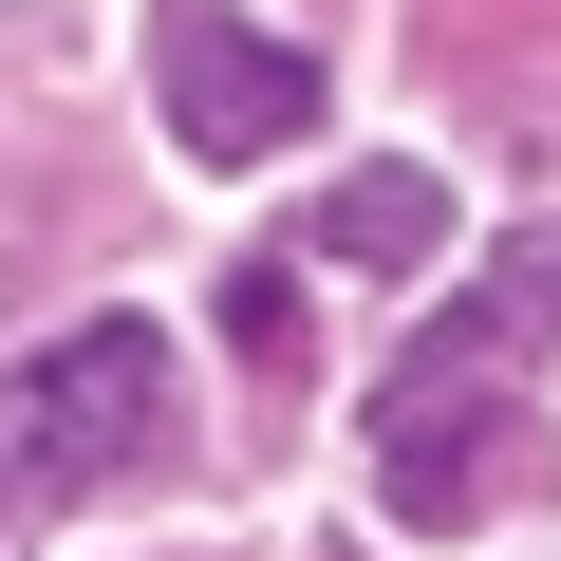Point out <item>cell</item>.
Masks as SVG:
<instances>
[{
	"mask_svg": "<svg viewBox=\"0 0 561 561\" xmlns=\"http://www.w3.org/2000/svg\"><path fill=\"white\" fill-rule=\"evenodd\" d=\"M431 243H449V187L431 169H356V187H319V225L280 262H431Z\"/></svg>",
	"mask_w": 561,
	"mask_h": 561,
	"instance_id": "obj_5",
	"label": "cell"
},
{
	"mask_svg": "<svg viewBox=\"0 0 561 561\" xmlns=\"http://www.w3.org/2000/svg\"><path fill=\"white\" fill-rule=\"evenodd\" d=\"M150 94H169L187 169H262V150L319 131V57L262 38V20H225V0H150Z\"/></svg>",
	"mask_w": 561,
	"mask_h": 561,
	"instance_id": "obj_3",
	"label": "cell"
},
{
	"mask_svg": "<svg viewBox=\"0 0 561 561\" xmlns=\"http://www.w3.org/2000/svg\"><path fill=\"white\" fill-rule=\"evenodd\" d=\"M169 449V337L150 319H76L57 356L0 375V505H94Z\"/></svg>",
	"mask_w": 561,
	"mask_h": 561,
	"instance_id": "obj_1",
	"label": "cell"
},
{
	"mask_svg": "<svg viewBox=\"0 0 561 561\" xmlns=\"http://www.w3.org/2000/svg\"><path fill=\"white\" fill-rule=\"evenodd\" d=\"M375 486L393 524H486L542 486V431H524V375H375Z\"/></svg>",
	"mask_w": 561,
	"mask_h": 561,
	"instance_id": "obj_2",
	"label": "cell"
},
{
	"mask_svg": "<svg viewBox=\"0 0 561 561\" xmlns=\"http://www.w3.org/2000/svg\"><path fill=\"white\" fill-rule=\"evenodd\" d=\"M542 337H561V225H542V243H505V262L468 280V300H449V319H431L393 375H524Z\"/></svg>",
	"mask_w": 561,
	"mask_h": 561,
	"instance_id": "obj_4",
	"label": "cell"
},
{
	"mask_svg": "<svg viewBox=\"0 0 561 561\" xmlns=\"http://www.w3.org/2000/svg\"><path fill=\"white\" fill-rule=\"evenodd\" d=\"M225 337H243V356H300V262H243V280H225Z\"/></svg>",
	"mask_w": 561,
	"mask_h": 561,
	"instance_id": "obj_6",
	"label": "cell"
}]
</instances>
